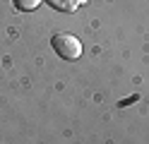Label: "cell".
I'll list each match as a JSON object with an SVG mask.
<instances>
[{"instance_id": "3", "label": "cell", "mask_w": 149, "mask_h": 144, "mask_svg": "<svg viewBox=\"0 0 149 144\" xmlns=\"http://www.w3.org/2000/svg\"><path fill=\"white\" fill-rule=\"evenodd\" d=\"M41 0H15V7L17 10H24V12H31V10L39 7Z\"/></svg>"}, {"instance_id": "2", "label": "cell", "mask_w": 149, "mask_h": 144, "mask_svg": "<svg viewBox=\"0 0 149 144\" xmlns=\"http://www.w3.org/2000/svg\"><path fill=\"white\" fill-rule=\"evenodd\" d=\"M46 3L55 10H60V12H74L84 0H46Z\"/></svg>"}, {"instance_id": "1", "label": "cell", "mask_w": 149, "mask_h": 144, "mask_svg": "<svg viewBox=\"0 0 149 144\" xmlns=\"http://www.w3.org/2000/svg\"><path fill=\"white\" fill-rule=\"evenodd\" d=\"M51 43H53V48H55V53H58L60 58H65V60H77V58L82 55V43H79V38L72 36V34H68V31L55 34Z\"/></svg>"}]
</instances>
